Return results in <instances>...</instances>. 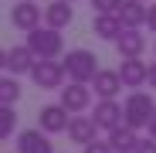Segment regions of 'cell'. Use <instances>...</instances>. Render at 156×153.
<instances>
[{
  "mask_svg": "<svg viewBox=\"0 0 156 153\" xmlns=\"http://www.w3.org/2000/svg\"><path fill=\"white\" fill-rule=\"evenodd\" d=\"M41 20H44V7H37L34 0H17V4L10 7V24L17 31H24V34L37 31Z\"/></svg>",
  "mask_w": 156,
  "mask_h": 153,
  "instance_id": "cell-5",
  "label": "cell"
},
{
  "mask_svg": "<svg viewBox=\"0 0 156 153\" xmlns=\"http://www.w3.org/2000/svg\"><path fill=\"white\" fill-rule=\"evenodd\" d=\"M119 20L126 24V27H143V24L149 20V7L143 4V0H122Z\"/></svg>",
  "mask_w": 156,
  "mask_h": 153,
  "instance_id": "cell-17",
  "label": "cell"
},
{
  "mask_svg": "<svg viewBox=\"0 0 156 153\" xmlns=\"http://www.w3.org/2000/svg\"><path fill=\"white\" fill-rule=\"evenodd\" d=\"M92 4V14H119L122 0H88Z\"/></svg>",
  "mask_w": 156,
  "mask_h": 153,
  "instance_id": "cell-21",
  "label": "cell"
},
{
  "mask_svg": "<svg viewBox=\"0 0 156 153\" xmlns=\"http://www.w3.org/2000/svg\"><path fill=\"white\" fill-rule=\"evenodd\" d=\"M17 153H55L44 129H20L17 133Z\"/></svg>",
  "mask_w": 156,
  "mask_h": 153,
  "instance_id": "cell-12",
  "label": "cell"
},
{
  "mask_svg": "<svg viewBox=\"0 0 156 153\" xmlns=\"http://www.w3.org/2000/svg\"><path fill=\"white\" fill-rule=\"evenodd\" d=\"M136 153H156V140H153V136H146V140H139V146H136Z\"/></svg>",
  "mask_w": 156,
  "mask_h": 153,
  "instance_id": "cell-23",
  "label": "cell"
},
{
  "mask_svg": "<svg viewBox=\"0 0 156 153\" xmlns=\"http://www.w3.org/2000/svg\"><path fill=\"white\" fill-rule=\"evenodd\" d=\"M115 51H119V58H143V51H146L143 27H126L122 38L115 41Z\"/></svg>",
  "mask_w": 156,
  "mask_h": 153,
  "instance_id": "cell-11",
  "label": "cell"
},
{
  "mask_svg": "<svg viewBox=\"0 0 156 153\" xmlns=\"http://www.w3.org/2000/svg\"><path fill=\"white\" fill-rule=\"evenodd\" d=\"M65 78H68V75H65V65H61V61H37L34 71H31V82H34L41 92H51V89L61 92V89H65Z\"/></svg>",
  "mask_w": 156,
  "mask_h": 153,
  "instance_id": "cell-4",
  "label": "cell"
},
{
  "mask_svg": "<svg viewBox=\"0 0 156 153\" xmlns=\"http://www.w3.org/2000/svg\"><path fill=\"white\" fill-rule=\"evenodd\" d=\"M92 31H95V38L115 44V41L122 38V31H126V24L119 20V14H95V17H92Z\"/></svg>",
  "mask_w": 156,
  "mask_h": 153,
  "instance_id": "cell-13",
  "label": "cell"
},
{
  "mask_svg": "<svg viewBox=\"0 0 156 153\" xmlns=\"http://www.w3.org/2000/svg\"><path fill=\"white\" fill-rule=\"evenodd\" d=\"M149 89H156V61H149Z\"/></svg>",
  "mask_w": 156,
  "mask_h": 153,
  "instance_id": "cell-25",
  "label": "cell"
},
{
  "mask_svg": "<svg viewBox=\"0 0 156 153\" xmlns=\"http://www.w3.org/2000/svg\"><path fill=\"white\" fill-rule=\"evenodd\" d=\"M24 44L37 55V61H58V58L65 55V38H61V31L48 27V24H41L37 31H31Z\"/></svg>",
  "mask_w": 156,
  "mask_h": 153,
  "instance_id": "cell-3",
  "label": "cell"
},
{
  "mask_svg": "<svg viewBox=\"0 0 156 153\" xmlns=\"http://www.w3.org/2000/svg\"><path fill=\"white\" fill-rule=\"evenodd\" d=\"M20 99V85L14 75H4V82H0V106H14Z\"/></svg>",
  "mask_w": 156,
  "mask_h": 153,
  "instance_id": "cell-19",
  "label": "cell"
},
{
  "mask_svg": "<svg viewBox=\"0 0 156 153\" xmlns=\"http://www.w3.org/2000/svg\"><path fill=\"white\" fill-rule=\"evenodd\" d=\"M139 133L136 129H129V126L122 122V126H115V129L109 133V143H112V150L115 153H136V146H139Z\"/></svg>",
  "mask_w": 156,
  "mask_h": 153,
  "instance_id": "cell-18",
  "label": "cell"
},
{
  "mask_svg": "<svg viewBox=\"0 0 156 153\" xmlns=\"http://www.w3.org/2000/svg\"><path fill=\"white\" fill-rule=\"evenodd\" d=\"M14 129H17V112H14V106H0V136L10 140Z\"/></svg>",
  "mask_w": 156,
  "mask_h": 153,
  "instance_id": "cell-20",
  "label": "cell"
},
{
  "mask_svg": "<svg viewBox=\"0 0 156 153\" xmlns=\"http://www.w3.org/2000/svg\"><path fill=\"white\" fill-rule=\"evenodd\" d=\"M95 133H98V126H95V119H92V116H75V119H71V126H68V140H71V143H78V146L95 143Z\"/></svg>",
  "mask_w": 156,
  "mask_h": 153,
  "instance_id": "cell-15",
  "label": "cell"
},
{
  "mask_svg": "<svg viewBox=\"0 0 156 153\" xmlns=\"http://www.w3.org/2000/svg\"><path fill=\"white\" fill-rule=\"evenodd\" d=\"M153 112H156V99L149 95V92H129L126 95V102H122V122L129 126V129H143V126H149V119H153Z\"/></svg>",
  "mask_w": 156,
  "mask_h": 153,
  "instance_id": "cell-2",
  "label": "cell"
},
{
  "mask_svg": "<svg viewBox=\"0 0 156 153\" xmlns=\"http://www.w3.org/2000/svg\"><path fill=\"white\" fill-rule=\"evenodd\" d=\"M92 119H95V126L98 129H115V126H122V106L115 99H98L95 102V112H92Z\"/></svg>",
  "mask_w": 156,
  "mask_h": 153,
  "instance_id": "cell-10",
  "label": "cell"
},
{
  "mask_svg": "<svg viewBox=\"0 0 156 153\" xmlns=\"http://www.w3.org/2000/svg\"><path fill=\"white\" fill-rule=\"evenodd\" d=\"M143 4H146V0H143Z\"/></svg>",
  "mask_w": 156,
  "mask_h": 153,
  "instance_id": "cell-29",
  "label": "cell"
},
{
  "mask_svg": "<svg viewBox=\"0 0 156 153\" xmlns=\"http://www.w3.org/2000/svg\"><path fill=\"white\" fill-rule=\"evenodd\" d=\"M61 65H65L68 82H82V85H92L95 75L102 71V68H98V58L92 55L88 48H71L68 55L61 58Z\"/></svg>",
  "mask_w": 156,
  "mask_h": 153,
  "instance_id": "cell-1",
  "label": "cell"
},
{
  "mask_svg": "<svg viewBox=\"0 0 156 153\" xmlns=\"http://www.w3.org/2000/svg\"><path fill=\"white\" fill-rule=\"evenodd\" d=\"M34 4H37V0H34Z\"/></svg>",
  "mask_w": 156,
  "mask_h": 153,
  "instance_id": "cell-28",
  "label": "cell"
},
{
  "mask_svg": "<svg viewBox=\"0 0 156 153\" xmlns=\"http://www.w3.org/2000/svg\"><path fill=\"white\" fill-rule=\"evenodd\" d=\"M71 119H75V116L61 106V102H51V106H41V112H37V129H44L48 136H55V133H68Z\"/></svg>",
  "mask_w": 156,
  "mask_h": 153,
  "instance_id": "cell-6",
  "label": "cell"
},
{
  "mask_svg": "<svg viewBox=\"0 0 156 153\" xmlns=\"http://www.w3.org/2000/svg\"><path fill=\"white\" fill-rule=\"evenodd\" d=\"M58 95H61V106H65L71 116H82V112L92 106V89L82 85V82H68Z\"/></svg>",
  "mask_w": 156,
  "mask_h": 153,
  "instance_id": "cell-8",
  "label": "cell"
},
{
  "mask_svg": "<svg viewBox=\"0 0 156 153\" xmlns=\"http://www.w3.org/2000/svg\"><path fill=\"white\" fill-rule=\"evenodd\" d=\"M119 89H126L122 78H119V68H102V71L95 75V82H92V92H95L98 99H115Z\"/></svg>",
  "mask_w": 156,
  "mask_h": 153,
  "instance_id": "cell-14",
  "label": "cell"
},
{
  "mask_svg": "<svg viewBox=\"0 0 156 153\" xmlns=\"http://www.w3.org/2000/svg\"><path fill=\"white\" fill-rule=\"evenodd\" d=\"M119 78H122V85L126 89H143L146 82H149V61H143V58H122V65H119Z\"/></svg>",
  "mask_w": 156,
  "mask_h": 153,
  "instance_id": "cell-9",
  "label": "cell"
},
{
  "mask_svg": "<svg viewBox=\"0 0 156 153\" xmlns=\"http://www.w3.org/2000/svg\"><path fill=\"white\" fill-rule=\"evenodd\" d=\"M82 153H115V150H112V143H109V140H95V143L82 146Z\"/></svg>",
  "mask_w": 156,
  "mask_h": 153,
  "instance_id": "cell-22",
  "label": "cell"
},
{
  "mask_svg": "<svg viewBox=\"0 0 156 153\" xmlns=\"http://www.w3.org/2000/svg\"><path fill=\"white\" fill-rule=\"evenodd\" d=\"M65 4H75V0H65Z\"/></svg>",
  "mask_w": 156,
  "mask_h": 153,
  "instance_id": "cell-27",
  "label": "cell"
},
{
  "mask_svg": "<svg viewBox=\"0 0 156 153\" xmlns=\"http://www.w3.org/2000/svg\"><path fill=\"white\" fill-rule=\"evenodd\" d=\"M71 17H75V10H71V4H65V0H51V4L44 7V24L55 27V31H65L71 24Z\"/></svg>",
  "mask_w": 156,
  "mask_h": 153,
  "instance_id": "cell-16",
  "label": "cell"
},
{
  "mask_svg": "<svg viewBox=\"0 0 156 153\" xmlns=\"http://www.w3.org/2000/svg\"><path fill=\"white\" fill-rule=\"evenodd\" d=\"M146 24H149V31H156V4H149V20Z\"/></svg>",
  "mask_w": 156,
  "mask_h": 153,
  "instance_id": "cell-24",
  "label": "cell"
},
{
  "mask_svg": "<svg viewBox=\"0 0 156 153\" xmlns=\"http://www.w3.org/2000/svg\"><path fill=\"white\" fill-rule=\"evenodd\" d=\"M34 65H37V55L27 44H14V48L4 51V71L14 75V78H17V75H31Z\"/></svg>",
  "mask_w": 156,
  "mask_h": 153,
  "instance_id": "cell-7",
  "label": "cell"
},
{
  "mask_svg": "<svg viewBox=\"0 0 156 153\" xmlns=\"http://www.w3.org/2000/svg\"><path fill=\"white\" fill-rule=\"evenodd\" d=\"M146 129H149V136L156 140V112H153V119H149V126H146Z\"/></svg>",
  "mask_w": 156,
  "mask_h": 153,
  "instance_id": "cell-26",
  "label": "cell"
}]
</instances>
